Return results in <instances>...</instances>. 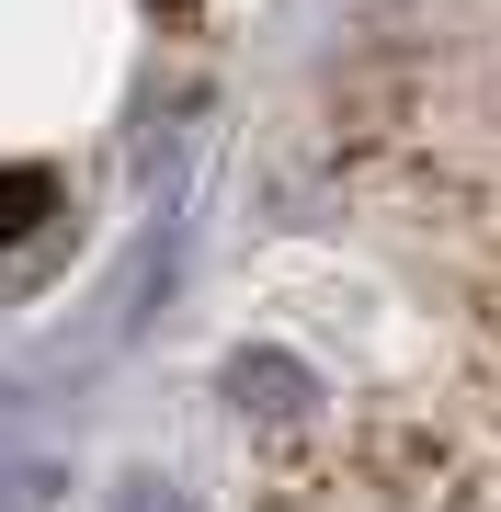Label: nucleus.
<instances>
[{
	"label": "nucleus",
	"mask_w": 501,
	"mask_h": 512,
	"mask_svg": "<svg viewBox=\"0 0 501 512\" xmlns=\"http://www.w3.org/2000/svg\"><path fill=\"white\" fill-rule=\"evenodd\" d=\"M114 512H183V501H171V490H160V478H137V490H126V501H114Z\"/></svg>",
	"instance_id": "1"
}]
</instances>
